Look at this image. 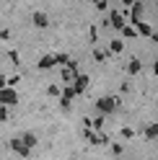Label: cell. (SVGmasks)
<instances>
[{
  "label": "cell",
  "instance_id": "1",
  "mask_svg": "<svg viewBox=\"0 0 158 160\" xmlns=\"http://www.w3.org/2000/svg\"><path fill=\"white\" fill-rule=\"evenodd\" d=\"M3 103H16V91L13 88H5L3 91Z\"/></svg>",
  "mask_w": 158,
  "mask_h": 160
},
{
  "label": "cell",
  "instance_id": "2",
  "mask_svg": "<svg viewBox=\"0 0 158 160\" xmlns=\"http://www.w3.org/2000/svg\"><path fill=\"white\" fill-rule=\"evenodd\" d=\"M98 108H101V111H112L114 108V98H101V101H98Z\"/></svg>",
  "mask_w": 158,
  "mask_h": 160
},
{
  "label": "cell",
  "instance_id": "3",
  "mask_svg": "<svg viewBox=\"0 0 158 160\" xmlns=\"http://www.w3.org/2000/svg\"><path fill=\"white\" fill-rule=\"evenodd\" d=\"M55 59H57V57H44L42 62H39V67H42V70H44V67H52V65H55Z\"/></svg>",
  "mask_w": 158,
  "mask_h": 160
},
{
  "label": "cell",
  "instance_id": "4",
  "mask_svg": "<svg viewBox=\"0 0 158 160\" xmlns=\"http://www.w3.org/2000/svg\"><path fill=\"white\" fill-rule=\"evenodd\" d=\"M34 23H36V26H47V16H44V13H36V16H34Z\"/></svg>",
  "mask_w": 158,
  "mask_h": 160
},
{
  "label": "cell",
  "instance_id": "5",
  "mask_svg": "<svg viewBox=\"0 0 158 160\" xmlns=\"http://www.w3.org/2000/svg\"><path fill=\"white\" fill-rule=\"evenodd\" d=\"M155 134H158V127H155V124H153V127H145V137H148V139H153Z\"/></svg>",
  "mask_w": 158,
  "mask_h": 160
},
{
  "label": "cell",
  "instance_id": "6",
  "mask_svg": "<svg viewBox=\"0 0 158 160\" xmlns=\"http://www.w3.org/2000/svg\"><path fill=\"white\" fill-rule=\"evenodd\" d=\"M86 83H88V78H83V75H81V78L75 80V91H83V88H86Z\"/></svg>",
  "mask_w": 158,
  "mask_h": 160
},
{
  "label": "cell",
  "instance_id": "7",
  "mask_svg": "<svg viewBox=\"0 0 158 160\" xmlns=\"http://www.w3.org/2000/svg\"><path fill=\"white\" fill-rule=\"evenodd\" d=\"M122 49V42H112V52H119Z\"/></svg>",
  "mask_w": 158,
  "mask_h": 160
},
{
  "label": "cell",
  "instance_id": "8",
  "mask_svg": "<svg viewBox=\"0 0 158 160\" xmlns=\"http://www.w3.org/2000/svg\"><path fill=\"white\" fill-rule=\"evenodd\" d=\"M140 70V62H130V72H137Z\"/></svg>",
  "mask_w": 158,
  "mask_h": 160
},
{
  "label": "cell",
  "instance_id": "9",
  "mask_svg": "<svg viewBox=\"0 0 158 160\" xmlns=\"http://www.w3.org/2000/svg\"><path fill=\"white\" fill-rule=\"evenodd\" d=\"M143 3H145V0H143Z\"/></svg>",
  "mask_w": 158,
  "mask_h": 160
}]
</instances>
